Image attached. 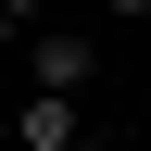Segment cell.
Masks as SVG:
<instances>
[{"label": "cell", "mask_w": 151, "mask_h": 151, "mask_svg": "<svg viewBox=\"0 0 151 151\" xmlns=\"http://www.w3.org/2000/svg\"><path fill=\"white\" fill-rule=\"evenodd\" d=\"M13 151H88V101H63V88H25V113H13Z\"/></svg>", "instance_id": "2"}, {"label": "cell", "mask_w": 151, "mask_h": 151, "mask_svg": "<svg viewBox=\"0 0 151 151\" xmlns=\"http://www.w3.org/2000/svg\"><path fill=\"white\" fill-rule=\"evenodd\" d=\"M38 13H50V0H0V25H13V38H25V25H38Z\"/></svg>", "instance_id": "3"}, {"label": "cell", "mask_w": 151, "mask_h": 151, "mask_svg": "<svg viewBox=\"0 0 151 151\" xmlns=\"http://www.w3.org/2000/svg\"><path fill=\"white\" fill-rule=\"evenodd\" d=\"M25 76H38V88H63V101H88L101 38H88V25H25Z\"/></svg>", "instance_id": "1"}]
</instances>
